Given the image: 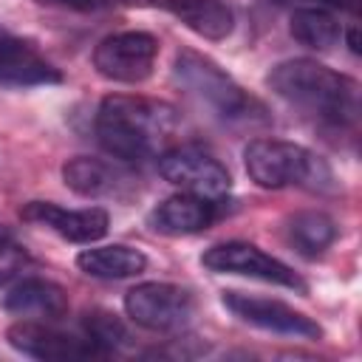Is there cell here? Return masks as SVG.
<instances>
[{"instance_id":"cell-1","label":"cell","mask_w":362,"mask_h":362,"mask_svg":"<svg viewBox=\"0 0 362 362\" xmlns=\"http://www.w3.org/2000/svg\"><path fill=\"white\" fill-rule=\"evenodd\" d=\"M269 88L300 110L305 119L331 133H351L359 122V85L356 79L308 57L277 62L269 76Z\"/></svg>"},{"instance_id":"cell-2","label":"cell","mask_w":362,"mask_h":362,"mask_svg":"<svg viewBox=\"0 0 362 362\" xmlns=\"http://www.w3.org/2000/svg\"><path fill=\"white\" fill-rule=\"evenodd\" d=\"M93 130L99 144L119 161L158 158L173 147L178 133V110L170 102L130 93H110L99 102Z\"/></svg>"},{"instance_id":"cell-3","label":"cell","mask_w":362,"mask_h":362,"mask_svg":"<svg viewBox=\"0 0 362 362\" xmlns=\"http://www.w3.org/2000/svg\"><path fill=\"white\" fill-rule=\"evenodd\" d=\"M173 79L175 85L212 119L229 127H257L269 124L272 116L266 105L243 90L212 57L198 54L192 48H184L175 54L173 62Z\"/></svg>"},{"instance_id":"cell-4","label":"cell","mask_w":362,"mask_h":362,"mask_svg":"<svg viewBox=\"0 0 362 362\" xmlns=\"http://www.w3.org/2000/svg\"><path fill=\"white\" fill-rule=\"evenodd\" d=\"M243 167L263 189H328L334 184L331 167L317 153L286 139H252L243 147Z\"/></svg>"},{"instance_id":"cell-5","label":"cell","mask_w":362,"mask_h":362,"mask_svg":"<svg viewBox=\"0 0 362 362\" xmlns=\"http://www.w3.org/2000/svg\"><path fill=\"white\" fill-rule=\"evenodd\" d=\"M127 317L153 334H178L195 317V294L178 283L147 280L124 294Z\"/></svg>"},{"instance_id":"cell-6","label":"cell","mask_w":362,"mask_h":362,"mask_svg":"<svg viewBox=\"0 0 362 362\" xmlns=\"http://www.w3.org/2000/svg\"><path fill=\"white\" fill-rule=\"evenodd\" d=\"M158 59V37L150 31H119L93 48V68L99 76L119 85L144 82Z\"/></svg>"},{"instance_id":"cell-7","label":"cell","mask_w":362,"mask_h":362,"mask_svg":"<svg viewBox=\"0 0 362 362\" xmlns=\"http://www.w3.org/2000/svg\"><path fill=\"white\" fill-rule=\"evenodd\" d=\"M158 173L167 184L178 187L181 192L204 195V198H223L232 187L229 170L198 144H173L158 156Z\"/></svg>"},{"instance_id":"cell-8","label":"cell","mask_w":362,"mask_h":362,"mask_svg":"<svg viewBox=\"0 0 362 362\" xmlns=\"http://www.w3.org/2000/svg\"><path fill=\"white\" fill-rule=\"evenodd\" d=\"M201 263L215 274H240V277L274 283V286H283V288H291L300 294L308 291L305 280L291 266H286L283 260L266 255L263 249H257L255 243H246V240L218 243L201 255Z\"/></svg>"},{"instance_id":"cell-9","label":"cell","mask_w":362,"mask_h":362,"mask_svg":"<svg viewBox=\"0 0 362 362\" xmlns=\"http://www.w3.org/2000/svg\"><path fill=\"white\" fill-rule=\"evenodd\" d=\"M223 305L246 325H255L260 331L269 334H280V337H294V339H308L317 342L322 339V328L317 320H311L308 314L280 303V300H269V297H257V294H243V291H223Z\"/></svg>"},{"instance_id":"cell-10","label":"cell","mask_w":362,"mask_h":362,"mask_svg":"<svg viewBox=\"0 0 362 362\" xmlns=\"http://www.w3.org/2000/svg\"><path fill=\"white\" fill-rule=\"evenodd\" d=\"M8 345L31 359H54V362H71V359H96L102 351L82 334H65L54 322H40V320H17L6 331Z\"/></svg>"},{"instance_id":"cell-11","label":"cell","mask_w":362,"mask_h":362,"mask_svg":"<svg viewBox=\"0 0 362 362\" xmlns=\"http://www.w3.org/2000/svg\"><path fill=\"white\" fill-rule=\"evenodd\" d=\"M62 181L71 192L93 201H130L139 192V178L133 173L93 156L68 158L62 164Z\"/></svg>"},{"instance_id":"cell-12","label":"cell","mask_w":362,"mask_h":362,"mask_svg":"<svg viewBox=\"0 0 362 362\" xmlns=\"http://www.w3.org/2000/svg\"><path fill=\"white\" fill-rule=\"evenodd\" d=\"M23 221L40 223L71 243H93L105 238L110 226V215L102 206H85V209H65L51 201H28L20 209Z\"/></svg>"},{"instance_id":"cell-13","label":"cell","mask_w":362,"mask_h":362,"mask_svg":"<svg viewBox=\"0 0 362 362\" xmlns=\"http://www.w3.org/2000/svg\"><path fill=\"white\" fill-rule=\"evenodd\" d=\"M221 215V198H204L192 192H175L164 198L150 215L147 223L158 235L181 238V235H195L209 229Z\"/></svg>"},{"instance_id":"cell-14","label":"cell","mask_w":362,"mask_h":362,"mask_svg":"<svg viewBox=\"0 0 362 362\" xmlns=\"http://www.w3.org/2000/svg\"><path fill=\"white\" fill-rule=\"evenodd\" d=\"M62 74L54 68L28 40L0 31V85L6 88H37L59 85Z\"/></svg>"},{"instance_id":"cell-15","label":"cell","mask_w":362,"mask_h":362,"mask_svg":"<svg viewBox=\"0 0 362 362\" xmlns=\"http://www.w3.org/2000/svg\"><path fill=\"white\" fill-rule=\"evenodd\" d=\"M3 308L17 320L57 322L68 314L71 303L62 286L45 277H23L3 294Z\"/></svg>"},{"instance_id":"cell-16","label":"cell","mask_w":362,"mask_h":362,"mask_svg":"<svg viewBox=\"0 0 362 362\" xmlns=\"http://www.w3.org/2000/svg\"><path fill=\"white\" fill-rule=\"evenodd\" d=\"M116 3L161 8L204 40H226L235 28V14L221 0H116Z\"/></svg>"},{"instance_id":"cell-17","label":"cell","mask_w":362,"mask_h":362,"mask_svg":"<svg viewBox=\"0 0 362 362\" xmlns=\"http://www.w3.org/2000/svg\"><path fill=\"white\" fill-rule=\"evenodd\" d=\"M76 266L96 280H124L136 277L147 269V255L136 246L110 243V246H90L76 255Z\"/></svg>"},{"instance_id":"cell-18","label":"cell","mask_w":362,"mask_h":362,"mask_svg":"<svg viewBox=\"0 0 362 362\" xmlns=\"http://www.w3.org/2000/svg\"><path fill=\"white\" fill-rule=\"evenodd\" d=\"M286 240L294 246L297 255L320 257L337 240V223L320 209H303L286 221Z\"/></svg>"},{"instance_id":"cell-19","label":"cell","mask_w":362,"mask_h":362,"mask_svg":"<svg viewBox=\"0 0 362 362\" xmlns=\"http://www.w3.org/2000/svg\"><path fill=\"white\" fill-rule=\"evenodd\" d=\"M288 31L300 45L314 51H331L342 37V25L337 14L322 6H297L291 11Z\"/></svg>"},{"instance_id":"cell-20","label":"cell","mask_w":362,"mask_h":362,"mask_svg":"<svg viewBox=\"0 0 362 362\" xmlns=\"http://www.w3.org/2000/svg\"><path fill=\"white\" fill-rule=\"evenodd\" d=\"M82 331H85V337L102 351V356H107V354H113V351H119V348H124V345L130 342L127 325H124L116 314H110V311H105V308L88 311L85 320H82Z\"/></svg>"},{"instance_id":"cell-21","label":"cell","mask_w":362,"mask_h":362,"mask_svg":"<svg viewBox=\"0 0 362 362\" xmlns=\"http://www.w3.org/2000/svg\"><path fill=\"white\" fill-rule=\"evenodd\" d=\"M28 263L25 249L6 232H0V283H8Z\"/></svg>"},{"instance_id":"cell-22","label":"cell","mask_w":362,"mask_h":362,"mask_svg":"<svg viewBox=\"0 0 362 362\" xmlns=\"http://www.w3.org/2000/svg\"><path fill=\"white\" fill-rule=\"evenodd\" d=\"M37 3L51 6V8H65V11H99L116 0H37Z\"/></svg>"},{"instance_id":"cell-23","label":"cell","mask_w":362,"mask_h":362,"mask_svg":"<svg viewBox=\"0 0 362 362\" xmlns=\"http://www.w3.org/2000/svg\"><path fill=\"white\" fill-rule=\"evenodd\" d=\"M286 3V0H280ZM314 6H322V8H331V11H348V14H356L359 11V0H308Z\"/></svg>"},{"instance_id":"cell-24","label":"cell","mask_w":362,"mask_h":362,"mask_svg":"<svg viewBox=\"0 0 362 362\" xmlns=\"http://www.w3.org/2000/svg\"><path fill=\"white\" fill-rule=\"evenodd\" d=\"M348 48L354 54H359V31H356V25H351V31H348Z\"/></svg>"}]
</instances>
